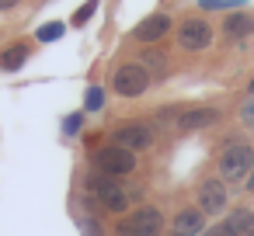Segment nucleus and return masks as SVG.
<instances>
[{
    "label": "nucleus",
    "mask_w": 254,
    "mask_h": 236,
    "mask_svg": "<svg viewBox=\"0 0 254 236\" xmlns=\"http://www.w3.org/2000/svg\"><path fill=\"white\" fill-rule=\"evenodd\" d=\"M251 167H254V149L247 142H230L223 153H219V177L230 181V184H240L251 177Z\"/></svg>",
    "instance_id": "obj_1"
},
{
    "label": "nucleus",
    "mask_w": 254,
    "mask_h": 236,
    "mask_svg": "<svg viewBox=\"0 0 254 236\" xmlns=\"http://www.w3.org/2000/svg\"><path fill=\"white\" fill-rule=\"evenodd\" d=\"M160 229H164V215L153 205H143L119 222V236H160Z\"/></svg>",
    "instance_id": "obj_2"
},
{
    "label": "nucleus",
    "mask_w": 254,
    "mask_h": 236,
    "mask_svg": "<svg viewBox=\"0 0 254 236\" xmlns=\"http://www.w3.org/2000/svg\"><path fill=\"white\" fill-rule=\"evenodd\" d=\"M91 191L98 194V201L108 208V212H126L129 208V188L126 184H119V177H108V174H101L98 170V177H91Z\"/></svg>",
    "instance_id": "obj_3"
},
{
    "label": "nucleus",
    "mask_w": 254,
    "mask_h": 236,
    "mask_svg": "<svg viewBox=\"0 0 254 236\" xmlns=\"http://www.w3.org/2000/svg\"><path fill=\"white\" fill-rule=\"evenodd\" d=\"M98 170L101 174H108V177H126V174H132L136 170V153L132 149H122V146H105V149H98Z\"/></svg>",
    "instance_id": "obj_4"
},
{
    "label": "nucleus",
    "mask_w": 254,
    "mask_h": 236,
    "mask_svg": "<svg viewBox=\"0 0 254 236\" xmlns=\"http://www.w3.org/2000/svg\"><path fill=\"white\" fill-rule=\"evenodd\" d=\"M112 87H115L122 97H139V94L150 87V73L143 70V63H126V66L115 70Z\"/></svg>",
    "instance_id": "obj_5"
},
{
    "label": "nucleus",
    "mask_w": 254,
    "mask_h": 236,
    "mask_svg": "<svg viewBox=\"0 0 254 236\" xmlns=\"http://www.w3.org/2000/svg\"><path fill=\"white\" fill-rule=\"evenodd\" d=\"M112 142L122 146V149L139 153V149H150V146H153V129L143 125V122H129V125H119V129H115Z\"/></svg>",
    "instance_id": "obj_6"
},
{
    "label": "nucleus",
    "mask_w": 254,
    "mask_h": 236,
    "mask_svg": "<svg viewBox=\"0 0 254 236\" xmlns=\"http://www.w3.org/2000/svg\"><path fill=\"white\" fill-rule=\"evenodd\" d=\"M178 42H181V49L198 52V49H205V46L212 42V28H209L202 18H191V21H185V25L178 28Z\"/></svg>",
    "instance_id": "obj_7"
},
{
    "label": "nucleus",
    "mask_w": 254,
    "mask_h": 236,
    "mask_svg": "<svg viewBox=\"0 0 254 236\" xmlns=\"http://www.w3.org/2000/svg\"><path fill=\"white\" fill-rule=\"evenodd\" d=\"M226 208V181H202L198 188V212L202 215H219Z\"/></svg>",
    "instance_id": "obj_8"
},
{
    "label": "nucleus",
    "mask_w": 254,
    "mask_h": 236,
    "mask_svg": "<svg viewBox=\"0 0 254 236\" xmlns=\"http://www.w3.org/2000/svg\"><path fill=\"white\" fill-rule=\"evenodd\" d=\"M171 32V18L167 14H150V18H143L139 25H136V39L139 42H157V39H164Z\"/></svg>",
    "instance_id": "obj_9"
},
{
    "label": "nucleus",
    "mask_w": 254,
    "mask_h": 236,
    "mask_svg": "<svg viewBox=\"0 0 254 236\" xmlns=\"http://www.w3.org/2000/svg\"><path fill=\"white\" fill-rule=\"evenodd\" d=\"M202 226H205V215L198 208H185V212L174 215L171 236H202Z\"/></svg>",
    "instance_id": "obj_10"
},
{
    "label": "nucleus",
    "mask_w": 254,
    "mask_h": 236,
    "mask_svg": "<svg viewBox=\"0 0 254 236\" xmlns=\"http://www.w3.org/2000/svg\"><path fill=\"white\" fill-rule=\"evenodd\" d=\"M216 118H219V111H216V108H191V111H185V115L178 118V129H181V132H195V129L212 125Z\"/></svg>",
    "instance_id": "obj_11"
},
{
    "label": "nucleus",
    "mask_w": 254,
    "mask_h": 236,
    "mask_svg": "<svg viewBox=\"0 0 254 236\" xmlns=\"http://www.w3.org/2000/svg\"><path fill=\"white\" fill-rule=\"evenodd\" d=\"M223 32H226V39H247L254 32V21H251V14H230Z\"/></svg>",
    "instance_id": "obj_12"
},
{
    "label": "nucleus",
    "mask_w": 254,
    "mask_h": 236,
    "mask_svg": "<svg viewBox=\"0 0 254 236\" xmlns=\"http://www.w3.org/2000/svg\"><path fill=\"white\" fill-rule=\"evenodd\" d=\"M25 59H28V49H25V46H11V49L0 52V70L14 73V70H21V66H25Z\"/></svg>",
    "instance_id": "obj_13"
},
{
    "label": "nucleus",
    "mask_w": 254,
    "mask_h": 236,
    "mask_svg": "<svg viewBox=\"0 0 254 236\" xmlns=\"http://www.w3.org/2000/svg\"><path fill=\"white\" fill-rule=\"evenodd\" d=\"M56 39H63V25L60 21H49V25L39 28V42H56Z\"/></svg>",
    "instance_id": "obj_14"
},
{
    "label": "nucleus",
    "mask_w": 254,
    "mask_h": 236,
    "mask_svg": "<svg viewBox=\"0 0 254 236\" xmlns=\"http://www.w3.org/2000/svg\"><path fill=\"white\" fill-rule=\"evenodd\" d=\"M143 70H146V73H164L167 63H164L160 52H146V56H143Z\"/></svg>",
    "instance_id": "obj_15"
},
{
    "label": "nucleus",
    "mask_w": 254,
    "mask_h": 236,
    "mask_svg": "<svg viewBox=\"0 0 254 236\" xmlns=\"http://www.w3.org/2000/svg\"><path fill=\"white\" fill-rule=\"evenodd\" d=\"M84 104H87V111H98V108L105 104V94H101V87H91V91H87V97H84Z\"/></svg>",
    "instance_id": "obj_16"
},
{
    "label": "nucleus",
    "mask_w": 254,
    "mask_h": 236,
    "mask_svg": "<svg viewBox=\"0 0 254 236\" xmlns=\"http://www.w3.org/2000/svg\"><path fill=\"white\" fill-rule=\"evenodd\" d=\"M244 0H202V11H223V7H240Z\"/></svg>",
    "instance_id": "obj_17"
},
{
    "label": "nucleus",
    "mask_w": 254,
    "mask_h": 236,
    "mask_svg": "<svg viewBox=\"0 0 254 236\" xmlns=\"http://www.w3.org/2000/svg\"><path fill=\"white\" fill-rule=\"evenodd\" d=\"M94 11H98V0H87V4H84V7L73 14V25H84V21H91V14H94Z\"/></svg>",
    "instance_id": "obj_18"
},
{
    "label": "nucleus",
    "mask_w": 254,
    "mask_h": 236,
    "mask_svg": "<svg viewBox=\"0 0 254 236\" xmlns=\"http://www.w3.org/2000/svg\"><path fill=\"white\" fill-rule=\"evenodd\" d=\"M240 122H244L247 129H254V94L244 101V108H240Z\"/></svg>",
    "instance_id": "obj_19"
},
{
    "label": "nucleus",
    "mask_w": 254,
    "mask_h": 236,
    "mask_svg": "<svg viewBox=\"0 0 254 236\" xmlns=\"http://www.w3.org/2000/svg\"><path fill=\"white\" fill-rule=\"evenodd\" d=\"M202 236H237V233H233V226H230V222H219V226H212V229H205Z\"/></svg>",
    "instance_id": "obj_20"
},
{
    "label": "nucleus",
    "mask_w": 254,
    "mask_h": 236,
    "mask_svg": "<svg viewBox=\"0 0 254 236\" xmlns=\"http://www.w3.org/2000/svg\"><path fill=\"white\" fill-rule=\"evenodd\" d=\"M80 122H84L80 115H70V118L63 122V129H66V132H77V129H80Z\"/></svg>",
    "instance_id": "obj_21"
},
{
    "label": "nucleus",
    "mask_w": 254,
    "mask_h": 236,
    "mask_svg": "<svg viewBox=\"0 0 254 236\" xmlns=\"http://www.w3.org/2000/svg\"><path fill=\"white\" fill-rule=\"evenodd\" d=\"M240 236H254V212H247V219H244V229H240Z\"/></svg>",
    "instance_id": "obj_22"
},
{
    "label": "nucleus",
    "mask_w": 254,
    "mask_h": 236,
    "mask_svg": "<svg viewBox=\"0 0 254 236\" xmlns=\"http://www.w3.org/2000/svg\"><path fill=\"white\" fill-rule=\"evenodd\" d=\"M21 0H0V11H11V7H18Z\"/></svg>",
    "instance_id": "obj_23"
},
{
    "label": "nucleus",
    "mask_w": 254,
    "mask_h": 236,
    "mask_svg": "<svg viewBox=\"0 0 254 236\" xmlns=\"http://www.w3.org/2000/svg\"><path fill=\"white\" fill-rule=\"evenodd\" d=\"M247 188L254 191V167H251V177H247Z\"/></svg>",
    "instance_id": "obj_24"
},
{
    "label": "nucleus",
    "mask_w": 254,
    "mask_h": 236,
    "mask_svg": "<svg viewBox=\"0 0 254 236\" xmlns=\"http://www.w3.org/2000/svg\"><path fill=\"white\" fill-rule=\"evenodd\" d=\"M251 94H254V80H251Z\"/></svg>",
    "instance_id": "obj_25"
}]
</instances>
